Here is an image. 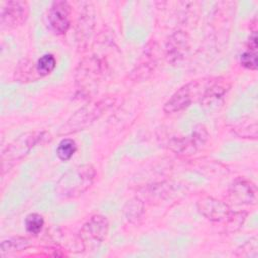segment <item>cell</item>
Wrapping results in <instances>:
<instances>
[{
    "mask_svg": "<svg viewBox=\"0 0 258 258\" xmlns=\"http://www.w3.org/2000/svg\"><path fill=\"white\" fill-rule=\"evenodd\" d=\"M43 133H25L19 136L17 139H14L6 148L2 151L1 160H2V169L3 171L9 169L15 161L22 158L27 154L30 149L42 139Z\"/></svg>",
    "mask_w": 258,
    "mask_h": 258,
    "instance_id": "obj_3",
    "label": "cell"
},
{
    "mask_svg": "<svg viewBox=\"0 0 258 258\" xmlns=\"http://www.w3.org/2000/svg\"><path fill=\"white\" fill-rule=\"evenodd\" d=\"M199 212L212 222H226L231 215L230 207L213 197H203L197 203Z\"/></svg>",
    "mask_w": 258,
    "mask_h": 258,
    "instance_id": "obj_7",
    "label": "cell"
},
{
    "mask_svg": "<svg viewBox=\"0 0 258 258\" xmlns=\"http://www.w3.org/2000/svg\"><path fill=\"white\" fill-rule=\"evenodd\" d=\"M199 85L200 82L191 81L180 87L164 104V112L167 114H173L187 108L191 104L194 96L198 94Z\"/></svg>",
    "mask_w": 258,
    "mask_h": 258,
    "instance_id": "obj_6",
    "label": "cell"
},
{
    "mask_svg": "<svg viewBox=\"0 0 258 258\" xmlns=\"http://www.w3.org/2000/svg\"><path fill=\"white\" fill-rule=\"evenodd\" d=\"M236 257L257 258L258 257V240L256 237L251 238L245 244L240 246L234 253Z\"/></svg>",
    "mask_w": 258,
    "mask_h": 258,
    "instance_id": "obj_17",
    "label": "cell"
},
{
    "mask_svg": "<svg viewBox=\"0 0 258 258\" xmlns=\"http://www.w3.org/2000/svg\"><path fill=\"white\" fill-rule=\"evenodd\" d=\"M71 6L67 1H55L48 11V23L52 31L57 34L66 33L70 26Z\"/></svg>",
    "mask_w": 258,
    "mask_h": 258,
    "instance_id": "obj_8",
    "label": "cell"
},
{
    "mask_svg": "<svg viewBox=\"0 0 258 258\" xmlns=\"http://www.w3.org/2000/svg\"><path fill=\"white\" fill-rule=\"evenodd\" d=\"M209 137V134L204 126H198L195 128L190 136L174 139L171 142V148L177 153L182 154H191L194 153L201 145L205 144Z\"/></svg>",
    "mask_w": 258,
    "mask_h": 258,
    "instance_id": "obj_9",
    "label": "cell"
},
{
    "mask_svg": "<svg viewBox=\"0 0 258 258\" xmlns=\"http://www.w3.org/2000/svg\"><path fill=\"white\" fill-rule=\"evenodd\" d=\"M113 101L110 99H103L97 102H92L86 106L79 109L67 122L63 129L66 132H73L77 130H82L83 128L89 126L95 120H97L105 111H107Z\"/></svg>",
    "mask_w": 258,
    "mask_h": 258,
    "instance_id": "obj_2",
    "label": "cell"
},
{
    "mask_svg": "<svg viewBox=\"0 0 258 258\" xmlns=\"http://www.w3.org/2000/svg\"><path fill=\"white\" fill-rule=\"evenodd\" d=\"M30 247V242L24 237H12L1 243V254H8L14 252H20Z\"/></svg>",
    "mask_w": 258,
    "mask_h": 258,
    "instance_id": "obj_14",
    "label": "cell"
},
{
    "mask_svg": "<svg viewBox=\"0 0 258 258\" xmlns=\"http://www.w3.org/2000/svg\"><path fill=\"white\" fill-rule=\"evenodd\" d=\"M124 212L129 221L135 222L136 220L140 219L141 215L143 214V204L139 199L134 198L128 201L124 209Z\"/></svg>",
    "mask_w": 258,
    "mask_h": 258,
    "instance_id": "obj_20",
    "label": "cell"
},
{
    "mask_svg": "<svg viewBox=\"0 0 258 258\" xmlns=\"http://www.w3.org/2000/svg\"><path fill=\"white\" fill-rule=\"evenodd\" d=\"M44 225L43 217L37 213H32L27 215L24 221V226L26 231L31 235H37Z\"/></svg>",
    "mask_w": 258,
    "mask_h": 258,
    "instance_id": "obj_18",
    "label": "cell"
},
{
    "mask_svg": "<svg viewBox=\"0 0 258 258\" xmlns=\"http://www.w3.org/2000/svg\"><path fill=\"white\" fill-rule=\"evenodd\" d=\"M95 175V168L91 164L75 166L60 177L56 184V191L62 198H77L91 187Z\"/></svg>",
    "mask_w": 258,
    "mask_h": 258,
    "instance_id": "obj_1",
    "label": "cell"
},
{
    "mask_svg": "<svg viewBox=\"0 0 258 258\" xmlns=\"http://www.w3.org/2000/svg\"><path fill=\"white\" fill-rule=\"evenodd\" d=\"M240 61L243 67L250 69V70H256L257 69V52L256 50L248 49L245 51L241 57Z\"/></svg>",
    "mask_w": 258,
    "mask_h": 258,
    "instance_id": "obj_21",
    "label": "cell"
},
{
    "mask_svg": "<svg viewBox=\"0 0 258 258\" xmlns=\"http://www.w3.org/2000/svg\"><path fill=\"white\" fill-rule=\"evenodd\" d=\"M80 72L77 74V82L81 84V86H84L86 81H89V85H91L93 82L97 81L101 75V69L100 64L97 60L90 59L87 62L80 63Z\"/></svg>",
    "mask_w": 258,
    "mask_h": 258,
    "instance_id": "obj_13",
    "label": "cell"
},
{
    "mask_svg": "<svg viewBox=\"0 0 258 258\" xmlns=\"http://www.w3.org/2000/svg\"><path fill=\"white\" fill-rule=\"evenodd\" d=\"M29 7L25 1L5 2L1 9V27L14 28L21 25L28 17Z\"/></svg>",
    "mask_w": 258,
    "mask_h": 258,
    "instance_id": "obj_5",
    "label": "cell"
},
{
    "mask_svg": "<svg viewBox=\"0 0 258 258\" xmlns=\"http://www.w3.org/2000/svg\"><path fill=\"white\" fill-rule=\"evenodd\" d=\"M35 64H36V70L39 76L44 77L49 75L54 70L56 66V60L52 54L46 53V54H43Z\"/></svg>",
    "mask_w": 258,
    "mask_h": 258,
    "instance_id": "obj_19",
    "label": "cell"
},
{
    "mask_svg": "<svg viewBox=\"0 0 258 258\" xmlns=\"http://www.w3.org/2000/svg\"><path fill=\"white\" fill-rule=\"evenodd\" d=\"M76 150H77L76 142L71 138H64L57 145L56 155L60 160L67 161L75 154Z\"/></svg>",
    "mask_w": 258,
    "mask_h": 258,
    "instance_id": "obj_16",
    "label": "cell"
},
{
    "mask_svg": "<svg viewBox=\"0 0 258 258\" xmlns=\"http://www.w3.org/2000/svg\"><path fill=\"white\" fill-rule=\"evenodd\" d=\"M227 92V88L221 84L214 83L208 87L201 97V105L206 109H212L220 104Z\"/></svg>",
    "mask_w": 258,
    "mask_h": 258,
    "instance_id": "obj_12",
    "label": "cell"
},
{
    "mask_svg": "<svg viewBox=\"0 0 258 258\" xmlns=\"http://www.w3.org/2000/svg\"><path fill=\"white\" fill-rule=\"evenodd\" d=\"M246 213L242 212V213H236V214H231L229 216V218L227 219L226 223H227V227L231 229V231H236L237 229H239L246 218Z\"/></svg>",
    "mask_w": 258,
    "mask_h": 258,
    "instance_id": "obj_22",
    "label": "cell"
},
{
    "mask_svg": "<svg viewBox=\"0 0 258 258\" xmlns=\"http://www.w3.org/2000/svg\"><path fill=\"white\" fill-rule=\"evenodd\" d=\"M188 50V39L183 31L173 33L166 44V57L168 61L179 62Z\"/></svg>",
    "mask_w": 258,
    "mask_h": 258,
    "instance_id": "obj_11",
    "label": "cell"
},
{
    "mask_svg": "<svg viewBox=\"0 0 258 258\" xmlns=\"http://www.w3.org/2000/svg\"><path fill=\"white\" fill-rule=\"evenodd\" d=\"M109 231V222L105 216L95 215L91 217L81 228L79 237L85 250L98 248L105 240Z\"/></svg>",
    "mask_w": 258,
    "mask_h": 258,
    "instance_id": "obj_4",
    "label": "cell"
},
{
    "mask_svg": "<svg viewBox=\"0 0 258 258\" xmlns=\"http://www.w3.org/2000/svg\"><path fill=\"white\" fill-rule=\"evenodd\" d=\"M256 186L249 180L239 178L233 182L229 189V199L237 205L256 203Z\"/></svg>",
    "mask_w": 258,
    "mask_h": 258,
    "instance_id": "obj_10",
    "label": "cell"
},
{
    "mask_svg": "<svg viewBox=\"0 0 258 258\" xmlns=\"http://www.w3.org/2000/svg\"><path fill=\"white\" fill-rule=\"evenodd\" d=\"M15 78L21 82H30L40 78V76L36 70V64L28 60H23L15 71Z\"/></svg>",
    "mask_w": 258,
    "mask_h": 258,
    "instance_id": "obj_15",
    "label": "cell"
}]
</instances>
